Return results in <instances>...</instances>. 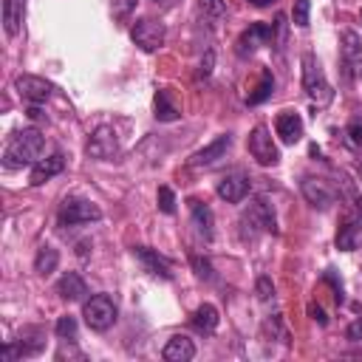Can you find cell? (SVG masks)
<instances>
[{"label":"cell","instance_id":"cell-1","mask_svg":"<svg viewBox=\"0 0 362 362\" xmlns=\"http://www.w3.org/2000/svg\"><path fill=\"white\" fill-rule=\"evenodd\" d=\"M42 150H45V136L37 127H23L8 139L6 150H3V164L8 170L37 164L42 158Z\"/></svg>","mask_w":362,"mask_h":362},{"label":"cell","instance_id":"cell-2","mask_svg":"<svg viewBox=\"0 0 362 362\" xmlns=\"http://www.w3.org/2000/svg\"><path fill=\"white\" fill-rule=\"evenodd\" d=\"M263 232H277V221H274L272 204L263 195H257V198H252L249 209L240 215V235H243V240H255Z\"/></svg>","mask_w":362,"mask_h":362},{"label":"cell","instance_id":"cell-3","mask_svg":"<svg viewBox=\"0 0 362 362\" xmlns=\"http://www.w3.org/2000/svg\"><path fill=\"white\" fill-rule=\"evenodd\" d=\"M300 62H303V88H305L308 99L317 102V105H328L334 99V90L325 79V71H322L320 59L314 54H303Z\"/></svg>","mask_w":362,"mask_h":362},{"label":"cell","instance_id":"cell-4","mask_svg":"<svg viewBox=\"0 0 362 362\" xmlns=\"http://www.w3.org/2000/svg\"><path fill=\"white\" fill-rule=\"evenodd\" d=\"M116 314H119V308L110 294H93L90 300L82 303V317L90 331H107L116 322Z\"/></svg>","mask_w":362,"mask_h":362},{"label":"cell","instance_id":"cell-5","mask_svg":"<svg viewBox=\"0 0 362 362\" xmlns=\"http://www.w3.org/2000/svg\"><path fill=\"white\" fill-rule=\"evenodd\" d=\"M130 40H133L141 51L153 54V51H158V48L164 45L167 28H164V23H158V20H153V17H141V20L130 28Z\"/></svg>","mask_w":362,"mask_h":362},{"label":"cell","instance_id":"cell-6","mask_svg":"<svg viewBox=\"0 0 362 362\" xmlns=\"http://www.w3.org/2000/svg\"><path fill=\"white\" fill-rule=\"evenodd\" d=\"M246 144H249L252 158H255L260 167H274V164L280 161V150H277V144H274L269 127L257 124V127L249 133V141H246Z\"/></svg>","mask_w":362,"mask_h":362},{"label":"cell","instance_id":"cell-7","mask_svg":"<svg viewBox=\"0 0 362 362\" xmlns=\"http://www.w3.org/2000/svg\"><path fill=\"white\" fill-rule=\"evenodd\" d=\"M102 218V209L85 198H68L59 209V226H82Z\"/></svg>","mask_w":362,"mask_h":362},{"label":"cell","instance_id":"cell-8","mask_svg":"<svg viewBox=\"0 0 362 362\" xmlns=\"http://www.w3.org/2000/svg\"><path fill=\"white\" fill-rule=\"evenodd\" d=\"M119 153V141H116V130L110 124H99L88 141V156L96 161H110Z\"/></svg>","mask_w":362,"mask_h":362},{"label":"cell","instance_id":"cell-9","mask_svg":"<svg viewBox=\"0 0 362 362\" xmlns=\"http://www.w3.org/2000/svg\"><path fill=\"white\" fill-rule=\"evenodd\" d=\"M272 40H274V23H252L238 37V54L246 57V54H252L255 48H260V45H266Z\"/></svg>","mask_w":362,"mask_h":362},{"label":"cell","instance_id":"cell-10","mask_svg":"<svg viewBox=\"0 0 362 362\" xmlns=\"http://www.w3.org/2000/svg\"><path fill=\"white\" fill-rule=\"evenodd\" d=\"M20 96L28 102V105H42L48 96H51V82H45L42 76H31V74H23L14 79Z\"/></svg>","mask_w":362,"mask_h":362},{"label":"cell","instance_id":"cell-11","mask_svg":"<svg viewBox=\"0 0 362 362\" xmlns=\"http://www.w3.org/2000/svg\"><path fill=\"white\" fill-rule=\"evenodd\" d=\"M274 133L283 144H297L303 139V116L297 110H280L274 119Z\"/></svg>","mask_w":362,"mask_h":362},{"label":"cell","instance_id":"cell-12","mask_svg":"<svg viewBox=\"0 0 362 362\" xmlns=\"http://www.w3.org/2000/svg\"><path fill=\"white\" fill-rule=\"evenodd\" d=\"M133 255L141 260L144 272H150L153 277H161V280H173V266L167 257H161L156 249L150 246H133Z\"/></svg>","mask_w":362,"mask_h":362},{"label":"cell","instance_id":"cell-13","mask_svg":"<svg viewBox=\"0 0 362 362\" xmlns=\"http://www.w3.org/2000/svg\"><path fill=\"white\" fill-rule=\"evenodd\" d=\"M249 195V178L243 173H229L218 181V198H223L226 204H240Z\"/></svg>","mask_w":362,"mask_h":362},{"label":"cell","instance_id":"cell-14","mask_svg":"<svg viewBox=\"0 0 362 362\" xmlns=\"http://www.w3.org/2000/svg\"><path fill=\"white\" fill-rule=\"evenodd\" d=\"M300 189H303L305 201H308L314 209H328V206L334 204V189H331L322 178H303Z\"/></svg>","mask_w":362,"mask_h":362},{"label":"cell","instance_id":"cell-15","mask_svg":"<svg viewBox=\"0 0 362 362\" xmlns=\"http://www.w3.org/2000/svg\"><path fill=\"white\" fill-rule=\"evenodd\" d=\"M229 147H232V136H229V133H221L215 141H209L206 147H201V150L189 158V164H192V167H209V164H215L218 158H223Z\"/></svg>","mask_w":362,"mask_h":362},{"label":"cell","instance_id":"cell-16","mask_svg":"<svg viewBox=\"0 0 362 362\" xmlns=\"http://www.w3.org/2000/svg\"><path fill=\"white\" fill-rule=\"evenodd\" d=\"M62 170H65V156H62V153H51L48 158H40V161L31 167L28 184H31V187H40V184L51 181L54 175H59Z\"/></svg>","mask_w":362,"mask_h":362},{"label":"cell","instance_id":"cell-17","mask_svg":"<svg viewBox=\"0 0 362 362\" xmlns=\"http://www.w3.org/2000/svg\"><path fill=\"white\" fill-rule=\"evenodd\" d=\"M161 356H164L167 362H189V359L195 356V342H192L189 337H184V334H175V337L167 339Z\"/></svg>","mask_w":362,"mask_h":362},{"label":"cell","instance_id":"cell-18","mask_svg":"<svg viewBox=\"0 0 362 362\" xmlns=\"http://www.w3.org/2000/svg\"><path fill=\"white\" fill-rule=\"evenodd\" d=\"M189 204V215H192V223H195V229L209 240L212 238V226H215V215H212V209L204 204V201H198V198H189L187 201Z\"/></svg>","mask_w":362,"mask_h":362},{"label":"cell","instance_id":"cell-19","mask_svg":"<svg viewBox=\"0 0 362 362\" xmlns=\"http://www.w3.org/2000/svg\"><path fill=\"white\" fill-rule=\"evenodd\" d=\"M57 294L62 297V300H82L85 294H88V286H85V280L76 274V272H65L59 280H57Z\"/></svg>","mask_w":362,"mask_h":362},{"label":"cell","instance_id":"cell-20","mask_svg":"<svg viewBox=\"0 0 362 362\" xmlns=\"http://www.w3.org/2000/svg\"><path fill=\"white\" fill-rule=\"evenodd\" d=\"M218 322H221V317H218V308H215L212 303L198 305V308L192 311V317H189V325H192L195 331H201V334H212V331L218 328Z\"/></svg>","mask_w":362,"mask_h":362},{"label":"cell","instance_id":"cell-21","mask_svg":"<svg viewBox=\"0 0 362 362\" xmlns=\"http://www.w3.org/2000/svg\"><path fill=\"white\" fill-rule=\"evenodd\" d=\"M362 246V221H348L337 232V249L342 252H356Z\"/></svg>","mask_w":362,"mask_h":362},{"label":"cell","instance_id":"cell-22","mask_svg":"<svg viewBox=\"0 0 362 362\" xmlns=\"http://www.w3.org/2000/svg\"><path fill=\"white\" fill-rule=\"evenodd\" d=\"M23 6H25V0H3V25H6V34L8 37H17L20 34Z\"/></svg>","mask_w":362,"mask_h":362},{"label":"cell","instance_id":"cell-23","mask_svg":"<svg viewBox=\"0 0 362 362\" xmlns=\"http://www.w3.org/2000/svg\"><path fill=\"white\" fill-rule=\"evenodd\" d=\"M153 110H156V119H158V122H175V119H181V110L173 105V99H170V90H167V88H158V90H156Z\"/></svg>","mask_w":362,"mask_h":362},{"label":"cell","instance_id":"cell-24","mask_svg":"<svg viewBox=\"0 0 362 362\" xmlns=\"http://www.w3.org/2000/svg\"><path fill=\"white\" fill-rule=\"evenodd\" d=\"M57 263H59V252L54 246H40V252L34 257V272L42 274V277H48L57 269Z\"/></svg>","mask_w":362,"mask_h":362},{"label":"cell","instance_id":"cell-25","mask_svg":"<svg viewBox=\"0 0 362 362\" xmlns=\"http://www.w3.org/2000/svg\"><path fill=\"white\" fill-rule=\"evenodd\" d=\"M272 90H274V76H272V71H263L257 88L246 96V105H263V102L272 96Z\"/></svg>","mask_w":362,"mask_h":362},{"label":"cell","instance_id":"cell-26","mask_svg":"<svg viewBox=\"0 0 362 362\" xmlns=\"http://www.w3.org/2000/svg\"><path fill=\"white\" fill-rule=\"evenodd\" d=\"M339 45H342V57L348 62H356L362 57V40H359L356 31H342L339 34Z\"/></svg>","mask_w":362,"mask_h":362},{"label":"cell","instance_id":"cell-27","mask_svg":"<svg viewBox=\"0 0 362 362\" xmlns=\"http://www.w3.org/2000/svg\"><path fill=\"white\" fill-rule=\"evenodd\" d=\"M54 331H57V337H59V339L71 342V339H76V320H74L71 314H65V317H59V320H57Z\"/></svg>","mask_w":362,"mask_h":362},{"label":"cell","instance_id":"cell-28","mask_svg":"<svg viewBox=\"0 0 362 362\" xmlns=\"http://www.w3.org/2000/svg\"><path fill=\"white\" fill-rule=\"evenodd\" d=\"M308 11H311V0H294V8H291L294 25L305 28V25H308Z\"/></svg>","mask_w":362,"mask_h":362},{"label":"cell","instance_id":"cell-29","mask_svg":"<svg viewBox=\"0 0 362 362\" xmlns=\"http://www.w3.org/2000/svg\"><path fill=\"white\" fill-rule=\"evenodd\" d=\"M198 6H201V11H204V17H206V20H221V17L226 14L223 0H201Z\"/></svg>","mask_w":362,"mask_h":362},{"label":"cell","instance_id":"cell-30","mask_svg":"<svg viewBox=\"0 0 362 362\" xmlns=\"http://www.w3.org/2000/svg\"><path fill=\"white\" fill-rule=\"evenodd\" d=\"M158 209H161L164 215H173V212H175V195H173V189H170L167 184L158 187Z\"/></svg>","mask_w":362,"mask_h":362},{"label":"cell","instance_id":"cell-31","mask_svg":"<svg viewBox=\"0 0 362 362\" xmlns=\"http://www.w3.org/2000/svg\"><path fill=\"white\" fill-rule=\"evenodd\" d=\"M136 3H139V0H110V11H113L116 20H124V17L136 8Z\"/></svg>","mask_w":362,"mask_h":362},{"label":"cell","instance_id":"cell-32","mask_svg":"<svg viewBox=\"0 0 362 362\" xmlns=\"http://www.w3.org/2000/svg\"><path fill=\"white\" fill-rule=\"evenodd\" d=\"M189 260H192V266H195V274H198L201 280H212V277H215V274H212V263H209L206 257H198V255H192Z\"/></svg>","mask_w":362,"mask_h":362},{"label":"cell","instance_id":"cell-33","mask_svg":"<svg viewBox=\"0 0 362 362\" xmlns=\"http://www.w3.org/2000/svg\"><path fill=\"white\" fill-rule=\"evenodd\" d=\"M257 297H260L263 303L274 297V283H272L269 277H260V280H257Z\"/></svg>","mask_w":362,"mask_h":362},{"label":"cell","instance_id":"cell-34","mask_svg":"<svg viewBox=\"0 0 362 362\" xmlns=\"http://www.w3.org/2000/svg\"><path fill=\"white\" fill-rule=\"evenodd\" d=\"M345 133H348V141H351L354 147H362V124H359V122H351Z\"/></svg>","mask_w":362,"mask_h":362},{"label":"cell","instance_id":"cell-35","mask_svg":"<svg viewBox=\"0 0 362 362\" xmlns=\"http://www.w3.org/2000/svg\"><path fill=\"white\" fill-rule=\"evenodd\" d=\"M345 337H348L351 342H362V317H359V320H354V322L345 328Z\"/></svg>","mask_w":362,"mask_h":362},{"label":"cell","instance_id":"cell-36","mask_svg":"<svg viewBox=\"0 0 362 362\" xmlns=\"http://www.w3.org/2000/svg\"><path fill=\"white\" fill-rule=\"evenodd\" d=\"M322 280H328V283H331V286H334V291H337V300H339V303H342V283H339V280H337V277H334V269H328V272H325V274H322Z\"/></svg>","mask_w":362,"mask_h":362},{"label":"cell","instance_id":"cell-37","mask_svg":"<svg viewBox=\"0 0 362 362\" xmlns=\"http://www.w3.org/2000/svg\"><path fill=\"white\" fill-rule=\"evenodd\" d=\"M308 311H311V314H314V320H317V322H320V325H325V322H328V317H325V314H322V308H320V305H308Z\"/></svg>","mask_w":362,"mask_h":362},{"label":"cell","instance_id":"cell-38","mask_svg":"<svg viewBox=\"0 0 362 362\" xmlns=\"http://www.w3.org/2000/svg\"><path fill=\"white\" fill-rule=\"evenodd\" d=\"M212 59H215V54L209 51V54H206V62H201V76H206V74L212 71Z\"/></svg>","mask_w":362,"mask_h":362},{"label":"cell","instance_id":"cell-39","mask_svg":"<svg viewBox=\"0 0 362 362\" xmlns=\"http://www.w3.org/2000/svg\"><path fill=\"white\" fill-rule=\"evenodd\" d=\"M249 3H252V6H257V8H266V6H272L274 0H249Z\"/></svg>","mask_w":362,"mask_h":362}]
</instances>
